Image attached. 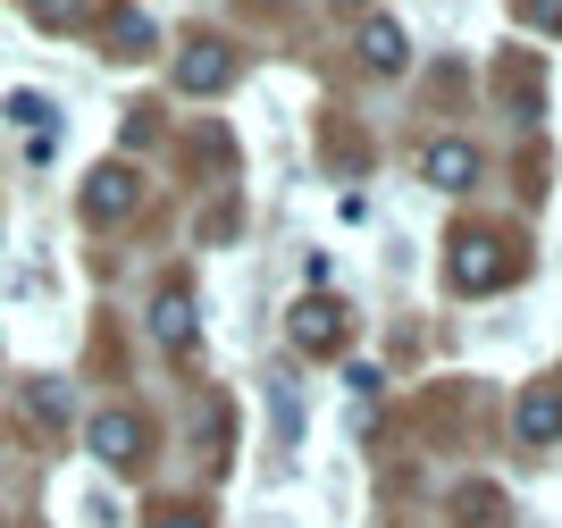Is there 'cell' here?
I'll list each match as a JSON object with an SVG mask.
<instances>
[{
    "instance_id": "obj_1",
    "label": "cell",
    "mask_w": 562,
    "mask_h": 528,
    "mask_svg": "<svg viewBox=\"0 0 562 528\" xmlns=\"http://www.w3.org/2000/svg\"><path fill=\"white\" fill-rule=\"evenodd\" d=\"M504 277H513V260H504L495 235H462V244H453V285H462V294H487Z\"/></svg>"
},
{
    "instance_id": "obj_2",
    "label": "cell",
    "mask_w": 562,
    "mask_h": 528,
    "mask_svg": "<svg viewBox=\"0 0 562 528\" xmlns=\"http://www.w3.org/2000/svg\"><path fill=\"white\" fill-rule=\"evenodd\" d=\"M85 445H93L110 470H135V461H143V419L135 412H101L93 428H85Z\"/></svg>"
},
{
    "instance_id": "obj_3",
    "label": "cell",
    "mask_w": 562,
    "mask_h": 528,
    "mask_svg": "<svg viewBox=\"0 0 562 528\" xmlns=\"http://www.w3.org/2000/svg\"><path fill=\"white\" fill-rule=\"evenodd\" d=\"M235 85V50L227 43H193L177 59V92H227Z\"/></svg>"
},
{
    "instance_id": "obj_4",
    "label": "cell",
    "mask_w": 562,
    "mask_h": 528,
    "mask_svg": "<svg viewBox=\"0 0 562 528\" xmlns=\"http://www.w3.org/2000/svg\"><path fill=\"white\" fill-rule=\"evenodd\" d=\"M135 210V168L101 160L93 177H85V218H126Z\"/></svg>"
},
{
    "instance_id": "obj_5",
    "label": "cell",
    "mask_w": 562,
    "mask_h": 528,
    "mask_svg": "<svg viewBox=\"0 0 562 528\" xmlns=\"http://www.w3.org/2000/svg\"><path fill=\"white\" fill-rule=\"evenodd\" d=\"M420 177L437 184V193H470V177H479V151H470V143H428L420 151Z\"/></svg>"
},
{
    "instance_id": "obj_6",
    "label": "cell",
    "mask_w": 562,
    "mask_h": 528,
    "mask_svg": "<svg viewBox=\"0 0 562 528\" xmlns=\"http://www.w3.org/2000/svg\"><path fill=\"white\" fill-rule=\"evenodd\" d=\"M285 327H294V345H303V352H336V345H345V311L319 302V294L294 302V319H285Z\"/></svg>"
},
{
    "instance_id": "obj_7",
    "label": "cell",
    "mask_w": 562,
    "mask_h": 528,
    "mask_svg": "<svg viewBox=\"0 0 562 528\" xmlns=\"http://www.w3.org/2000/svg\"><path fill=\"white\" fill-rule=\"evenodd\" d=\"M403 59H412V34H403L395 18H370V25H361V68H370V76H395Z\"/></svg>"
},
{
    "instance_id": "obj_8",
    "label": "cell",
    "mask_w": 562,
    "mask_h": 528,
    "mask_svg": "<svg viewBox=\"0 0 562 528\" xmlns=\"http://www.w3.org/2000/svg\"><path fill=\"white\" fill-rule=\"evenodd\" d=\"M151 336H160L168 352H193V294H186V285H160V302H151Z\"/></svg>"
},
{
    "instance_id": "obj_9",
    "label": "cell",
    "mask_w": 562,
    "mask_h": 528,
    "mask_svg": "<svg viewBox=\"0 0 562 528\" xmlns=\"http://www.w3.org/2000/svg\"><path fill=\"white\" fill-rule=\"evenodd\" d=\"M520 437H529V445H554V437H562V394H554V386L520 394Z\"/></svg>"
},
{
    "instance_id": "obj_10",
    "label": "cell",
    "mask_w": 562,
    "mask_h": 528,
    "mask_svg": "<svg viewBox=\"0 0 562 528\" xmlns=\"http://www.w3.org/2000/svg\"><path fill=\"white\" fill-rule=\"evenodd\" d=\"M151 43H160V34H151V18H117V25H110V59H151Z\"/></svg>"
},
{
    "instance_id": "obj_11",
    "label": "cell",
    "mask_w": 562,
    "mask_h": 528,
    "mask_svg": "<svg viewBox=\"0 0 562 528\" xmlns=\"http://www.w3.org/2000/svg\"><path fill=\"white\" fill-rule=\"evenodd\" d=\"M9 117H18L25 135H50V101L43 92H9Z\"/></svg>"
},
{
    "instance_id": "obj_12",
    "label": "cell",
    "mask_w": 562,
    "mask_h": 528,
    "mask_svg": "<svg viewBox=\"0 0 562 528\" xmlns=\"http://www.w3.org/2000/svg\"><path fill=\"white\" fill-rule=\"evenodd\" d=\"M529 18H538V25H562V0H529Z\"/></svg>"
},
{
    "instance_id": "obj_13",
    "label": "cell",
    "mask_w": 562,
    "mask_h": 528,
    "mask_svg": "<svg viewBox=\"0 0 562 528\" xmlns=\"http://www.w3.org/2000/svg\"><path fill=\"white\" fill-rule=\"evenodd\" d=\"M151 528H202V520H193V512H160Z\"/></svg>"
},
{
    "instance_id": "obj_14",
    "label": "cell",
    "mask_w": 562,
    "mask_h": 528,
    "mask_svg": "<svg viewBox=\"0 0 562 528\" xmlns=\"http://www.w3.org/2000/svg\"><path fill=\"white\" fill-rule=\"evenodd\" d=\"M345 9H352V0H345Z\"/></svg>"
}]
</instances>
